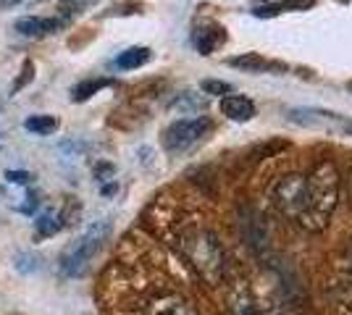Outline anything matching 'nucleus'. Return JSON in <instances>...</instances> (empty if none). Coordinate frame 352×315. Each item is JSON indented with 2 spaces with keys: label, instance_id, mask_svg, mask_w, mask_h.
Returning <instances> with one entry per match:
<instances>
[{
  "label": "nucleus",
  "instance_id": "423d86ee",
  "mask_svg": "<svg viewBox=\"0 0 352 315\" xmlns=\"http://www.w3.org/2000/svg\"><path fill=\"white\" fill-rule=\"evenodd\" d=\"M274 202H276V208H279L287 218L297 221L300 213H302V205H305V176H300V174L284 176V179L274 187Z\"/></svg>",
  "mask_w": 352,
  "mask_h": 315
},
{
  "label": "nucleus",
  "instance_id": "f3484780",
  "mask_svg": "<svg viewBox=\"0 0 352 315\" xmlns=\"http://www.w3.org/2000/svg\"><path fill=\"white\" fill-rule=\"evenodd\" d=\"M105 84H111V79H87V82H82V84H76L72 90L74 100L76 103H82V100H87V97H92L98 90H103Z\"/></svg>",
  "mask_w": 352,
  "mask_h": 315
},
{
  "label": "nucleus",
  "instance_id": "412c9836",
  "mask_svg": "<svg viewBox=\"0 0 352 315\" xmlns=\"http://www.w3.org/2000/svg\"><path fill=\"white\" fill-rule=\"evenodd\" d=\"M203 90L210 92V95H232V87H229L226 82H216V79L203 82Z\"/></svg>",
  "mask_w": 352,
  "mask_h": 315
},
{
  "label": "nucleus",
  "instance_id": "a211bd4d",
  "mask_svg": "<svg viewBox=\"0 0 352 315\" xmlns=\"http://www.w3.org/2000/svg\"><path fill=\"white\" fill-rule=\"evenodd\" d=\"M171 108H176V110H203L206 108V97H197L192 92H182L171 103Z\"/></svg>",
  "mask_w": 352,
  "mask_h": 315
},
{
  "label": "nucleus",
  "instance_id": "6e6552de",
  "mask_svg": "<svg viewBox=\"0 0 352 315\" xmlns=\"http://www.w3.org/2000/svg\"><path fill=\"white\" fill-rule=\"evenodd\" d=\"M145 315H197L195 307L179 294H163L147 305Z\"/></svg>",
  "mask_w": 352,
  "mask_h": 315
},
{
  "label": "nucleus",
  "instance_id": "7ed1b4c3",
  "mask_svg": "<svg viewBox=\"0 0 352 315\" xmlns=\"http://www.w3.org/2000/svg\"><path fill=\"white\" fill-rule=\"evenodd\" d=\"M108 237H111V221H95V224H89L85 229V234L76 237L63 250V255H60V270L66 276H72V279L82 276L87 270L89 263H92V257L103 250Z\"/></svg>",
  "mask_w": 352,
  "mask_h": 315
},
{
  "label": "nucleus",
  "instance_id": "ddd939ff",
  "mask_svg": "<svg viewBox=\"0 0 352 315\" xmlns=\"http://www.w3.org/2000/svg\"><path fill=\"white\" fill-rule=\"evenodd\" d=\"M150 47H126L121 56L116 58V69L121 71H132V69H140V66H145L147 60H150Z\"/></svg>",
  "mask_w": 352,
  "mask_h": 315
},
{
  "label": "nucleus",
  "instance_id": "f257e3e1",
  "mask_svg": "<svg viewBox=\"0 0 352 315\" xmlns=\"http://www.w3.org/2000/svg\"><path fill=\"white\" fill-rule=\"evenodd\" d=\"M339 200V171L334 163H318L305 176V205L297 224L308 231H321L329 224Z\"/></svg>",
  "mask_w": 352,
  "mask_h": 315
},
{
  "label": "nucleus",
  "instance_id": "20e7f679",
  "mask_svg": "<svg viewBox=\"0 0 352 315\" xmlns=\"http://www.w3.org/2000/svg\"><path fill=\"white\" fill-rule=\"evenodd\" d=\"M287 121H292L297 126L305 129H321V132H331L339 137H352V119L329 108H313V105H302V108H289L287 110Z\"/></svg>",
  "mask_w": 352,
  "mask_h": 315
},
{
  "label": "nucleus",
  "instance_id": "dca6fc26",
  "mask_svg": "<svg viewBox=\"0 0 352 315\" xmlns=\"http://www.w3.org/2000/svg\"><path fill=\"white\" fill-rule=\"evenodd\" d=\"M24 126H27V132L32 135H53L56 129H58V119L56 116H30V119L24 121Z\"/></svg>",
  "mask_w": 352,
  "mask_h": 315
},
{
  "label": "nucleus",
  "instance_id": "4be33fe9",
  "mask_svg": "<svg viewBox=\"0 0 352 315\" xmlns=\"http://www.w3.org/2000/svg\"><path fill=\"white\" fill-rule=\"evenodd\" d=\"M6 179L11 181V184H30L32 174L30 171H6Z\"/></svg>",
  "mask_w": 352,
  "mask_h": 315
},
{
  "label": "nucleus",
  "instance_id": "9d476101",
  "mask_svg": "<svg viewBox=\"0 0 352 315\" xmlns=\"http://www.w3.org/2000/svg\"><path fill=\"white\" fill-rule=\"evenodd\" d=\"M223 30L221 27H216V24H203V27H195V32H192V45L197 47L203 56H210L216 47L223 43Z\"/></svg>",
  "mask_w": 352,
  "mask_h": 315
},
{
  "label": "nucleus",
  "instance_id": "39448f33",
  "mask_svg": "<svg viewBox=\"0 0 352 315\" xmlns=\"http://www.w3.org/2000/svg\"><path fill=\"white\" fill-rule=\"evenodd\" d=\"M213 129V121L208 116H192V119L174 121L166 132H163V148L168 152H184L192 145H197L203 137Z\"/></svg>",
  "mask_w": 352,
  "mask_h": 315
},
{
  "label": "nucleus",
  "instance_id": "a878e982",
  "mask_svg": "<svg viewBox=\"0 0 352 315\" xmlns=\"http://www.w3.org/2000/svg\"><path fill=\"white\" fill-rule=\"evenodd\" d=\"M261 315H287V313H284L281 307H265V310Z\"/></svg>",
  "mask_w": 352,
  "mask_h": 315
},
{
  "label": "nucleus",
  "instance_id": "1a4fd4ad",
  "mask_svg": "<svg viewBox=\"0 0 352 315\" xmlns=\"http://www.w3.org/2000/svg\"><path fill=\"white\" fill-rule=\"evenodd\" d=\"M221 113L232 121H250L255 116V103L245 95H223L221 97Z\"/></svg>",
  "mask_w": 352,
  "mask_h": 315
},
{
  "label": "nucleus",
  "instance_id": "2eb2a0df",
  "mask_svg": "<svg viewBox=\"0 0 352 315\" xmlns=\"http://www.w3.org/2000/svg\"><path fill=\"white\" fill-rule=\"evenodd\" d=\"M313 0H279L274 5H258L252 14L255 16H276L281 11H302V8H310Z\"/></svg>",
  "mask_w": 352,
  "mask_h": 315
},
{
  "label": "nucleus",
  "instance_id": "bb28decb",
  "mask_svg": "<svg viewBox=\"0 0 352 315\" xmlns=\"http://www.w3.org/2000/svg\"><path fill=\"white\" fill-rule=\"evenodd\" d=\"M261 5H274V3H279V0H258Z\"/></svg>",
  "mask_w": 352,
  "mask_h": 315
},
{
  "label": "nucleus",
  "instance_id": "0eeeda50",
  "mask_svg": "<svg viewBox=\"0 0 352 315\" xmlns=\"http://www.w3.org/2000/svg\"><path fill=\"white\" fill-rule=\"evenodd\" d=\"M69 24V19L60 16H50V19H40V16H27V19H19L16 21V32L27 34V37H43V34H53L60 32Z\"/></svg>",
  "mask_w": 352,
  "mask_h": 315
},
{
  "label": "nucleus",
  "instance_id": "f03ea898",
  "mask_svg": "<svg viewBox=\"0 0 352 315\" xmlns=\"http://www.w3.org/2000/svg\"><path fill=\"white\" fill-rule=\"evenodd\" d=\"M179 247H182L184 257L190 260V266L200 273V279L206 284H223V279H226V255H223V247H221L219 237L213 231L190 229V231L182 234Z\"/></svg>",
  "mask_w": 352,
  "mask_h": 315
},
{
  "label": "nucleus",
  "instance_id": "b1692460",
  "mask_svg": "<svg viewBox=\"0 0 352 315\" xmlns=\"http://www.w3.org/2000/svg\"><path fill=\"white\" fill-rule=\"evenodd\" d=\"M34 208H37V195H30L27 202L21 205V213H34Z\"/></svg>",
  "mask_w": 352,
  "mask_h": 315
},
{
  "label": "nucleus",
  "instance_id": "aec40b11",
  "mask_svg": "<svg viewBox=\"0 0 352 315\" xmlns=\"http://www.w3.org/2000/svg\"><path fill=\"white\" fill-rule=\"evenodd\" d=\"M92 3H98V0H60L58 8L60 11H66V14H76V11H82V8H87Z\"/></svg>",
  "mask_w": 352,
  "mask_h": 315
},
{
  "label": "nucleus",
  "instance_id": "393cba45",
  "mask_svg": "<svg viewBox=\"0 0 352 315\" xmlns=\"http://www.w3.org/2000/svg\"><path fill=\"white\" fill-rule=\"evenodd\" d=\"M30 0H0V8H16V5H24Z\"/></svg>",
  "mask_w": 352,
  "mask_h": 315
},
{
  "label": "nucleus",
  "instance_id": "f8f14e48",
  "mask_svg": "<svg viewBox=\"0 0 352 315\" xmlns=\"http://www.w3.org/2000/svg\"><path fill=\"white\" fill-rule=\"evenodd\" d=\"M229 66H232V69H245V71H279V69H284L281 63H274V60L263 58L261 53H248V56L229 58Z\"/></svg>",
  "mask_w": 352,
  "mask_h": 315
},
{
  "label": "nucleus",
  "instance_id": "9b49d317",
  "mask_svg": "<svg viewBox=\"0 0 352 315\" xmlns=\"http://www.w3.org/2000/svg\"><path fill=\"white\" fill-rule=\"evenodd\" d=\"M229 310L232 315H261V307L245 284H236L229 294Z\"/></svg>",
  "mask_w": 352,
  "mask_h": 315
},
{
  "label": "nucleus",
  "instance_id": "6ab92c4d",
  "mask_svg": "<svg viewBox=\"0 0 352 315\" xmlns=\"http://www.w3.org/2000/svg\"><path fill=\"white\" fill-rule=\"evenodd\" d=\"M40 268H43V260L37 255H32V253H21L16 257V270L19 273H37Z\"/></svg>",
  "mask_w": 352,
  "mask_h": 315
},
{
  "label": "nucleus",
  "instance_id": "5701e85b",
  "mask_svg": "<svg viewBox=\"0 0 352 315\" xmlns=\"http://www.w3.org/2000/svg\"><path fill=\"white\" fill-rule=\"evenodd\" d=\"M30 79H32V63H30V60H27V63H24V76H19V79H16L14 92L19 90V87H24V84H27Z\"/></svg>",
  "mask_w": 352,
  "mask_h": 315
},
{
  "label": "nucleus",
  "instance_id": "4468645a",
  "mask_svg": "<svg viewBox=\"0 0 352 315\" xmlns=\"http://www.w3.org/2000/svg\"><path fill=\"white\" fill-rule=\"evenodd\" d=\"M60 226H63V218L56 210H43L34 221V231H37V237H53L60 231Z\"/></svg>",
  "mask_w": 352,
  "mask_h": 315
}]
</instances>
